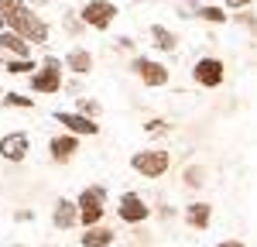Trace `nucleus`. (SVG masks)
<instances>
[{
  "mask_svg": "<svg viewBox=\"0 0 257 247\" xmlns=\"http://www.w3.org/2000/svg\"><path fill=\"white\" fill-rule=\"evenodd\" d=\"M148 35H151V45H155L158 52H172V48L178 45V35H175V31H168L165 24H151Z\"/></svg>",
  "mask_w": 257,
  "mask_h": 247,
  "instance_id": "obj_16",
  "label": "nucleus"
},
{
  "mask_svg": "<svg viewBox=\"0 0 257 247\" xmlns=\"http://www.w3.org/2000/svg\"><path fill=\"white\" fill-rule=\"evenodd\" d=\"M131 69L141 76V82H144V86H155V89L172 79V72H168L161 62H151V59H134V62H131Z\"/></svg>",
  "mask_w": 257,
  "mask_h": 247,
  "instance_id": "obj_8",
  "label": "nucleus"
},
{
  "mask_svg": "<svg viewBox=\"0 0 257 247\" xmlns=\"http://www.w3.org/2000/svg\"><path fill=\"white\" fill-rule=\"evenodd\" d=\"M79 113H82V117H96V113H99V103L89 100V96H82V100H79Z\"/></svg>",
  "mask_w": 257,
  "mask_h": 247,
  "instance_id": "obj_23",
  "label": "nucleus"
},
{
  "mask_svg": "<svg viewBox=\"0 0 257 247\" xmlns=\"http://www.w3.org/2000/svg\"><path fill=\"white\" fill-rule=\"evenodd\" d=\"M65 69H72V72H79V76H86V72L93 69V55H89L86 48H72V52L65 55Z\"/></svg>",
  "mask_w": 257,
  "mask_h": 247,
  "instance_id": "obj_17",
  "label": "nucleus"
},
{
  "mask_svg": "<svg viewBox=\"0 0 257 247\" xmlns=\"http://www.w3.org/2000/svg\"><path fill=\"white\" fill-rule=\"evenodd\" d=\"M131 168L144 175V179H161L168 168H172V155L168 151H161V148H144L138 151L134 158H131Z\"/></svg>",
  "mask_w": 257,
  "mask_h": 247,
  "instance_id": "obj_2",
  "label": "nucleus"
},
{
  "mask_svg": "<svg viewBox=\"0 0 257 247\" xmlns=\"http://www.w3.org/2000/svg\"><path fill=\"white\" fill-rule=\"evenodd\" d=\"M196 14H199V21H209V24H226V11L223 7H213V4H202V7H196Z\"/></svg>",
  "mask_w": 257,
  "mask_h": 247,
  "instance_id": "obj_18",
  "label": "nucleus"
},
{
  "mask_svg": "<svg viewBox=\"0 0 257 247\" xmlns=\"http://www.w3.org/2000/svg\"><path fill=\"white\" fill-rule=\"evenodd\" d=\"M24 7V0H0V21H7L11 14H18Z\"/></svg>",
  "mask_w": 257,
  "mask_h": 247,
  "instance_id": "obj_20",
  "label": "nucleus"
},
{
  "mask_svg": "<svg viewBox=\"0 0 257 247\" xmlns=\"http://www.w3.org/2000/svg\"><path fill=\"white\" fill-rule=\"evenodd\" d=\"M52 223L59 226V230H69V226H76V223H79V209H76V203L62 196L59 203H55V209H52Z\"/></svg>",
  "mask_w": 257,
  "mask_h": 247,
  "instance_id": "obj_13",
  "label": "nucleus"
},
{
  "mask_svg": "<svg viewBox=\"0 0 257 247\" xmlns=\"http://www.w3.org/2000/svg\"><path fill=\"white\" fill-rule=\"evenodd\" d=\"M31 69H35L31 59H7V72H11V76H24V72H31Z\"/></svg>",
  "mask_w": 257,
  "mask_h": 247,
  "instance_id": "obj_19",
  "label": "nucleus"
},
{
  "mask_svg": "<svg viewBox=\"0 0 257 247\" xmlns=\"http://www.w3.org/2000/svg\"><path fill=\"white\" fill-rule=\"evenodd\" d=\"M247 4H254V0H226V7H247Z\"/></svg>",
  "mask_w": 257,
  "mask_h": 247,
  "instance_id": "obj_25",
  "label": "nucleus"
},
{
  "mask_svg": "<svg viewBox=\"0 0 257 247\" xmlns=\"http://www.w3.org/2000/svg\"><path fill=\"white\" fill-rule=\"evenodd\" d=\"M55 120H59L62 127L69 131V134H76V138H79V134H89V138H93V134H99V124L93 120V117H82V113H69V110H55Z\"/></svg>",
  "mask_w": 257,
  "mask_h": 247,
  "instance_id": "obj_10",
  "label": "nucleus"
},
{
  "mask_svg": "<svg viewBox=\"0 0 257 247\" xmlns=\"http://www.w3.org/2000/svg\"><path fill=\"white\" fill-rule=\"evenodd\" d=\"M0 55L4 59H31V45L14 31H0Z\"/></svg>",
  "mask_w": 257,
  "mask_h": 247,
  "instance_id": "obj_12",
  "label": "nucleus"
},
{
  "mask_svg": "<svg viewBox=\"0 0 257 247\" xmlns=\"http://www.w3.org/2000/svg\"><path fill=\"white\" fill-rule=\"evenodd\" d=\"M103 199H106V189H103V185H89V189H82V192H79L76 209H79V223L82 226H93V223L103 220V213H106Z\"/></svg>",
  "mask_w": 257,
  "mask_h": 247,
  "instance_id": "obj_3",
  "label": "nucleus"
},
{
  "mask_svg": "<svg viewBox=\"0 0 257 247\" xmlns=\"http://www.w3.org/2000/svg\"><path fill=\"white\" fill-rule=\"evenodd\" d=\"M113 240H117V233L110 226H99V223L86 226V233H82V247H110Z\"/></svg>",
  "mask_w": 257,
  "mask_h": 247,
  "instance_id": "obj_14",
  "label": "nucleus"
},
{
  "mask_svg": "<svg viewBox=\"0 0 257 247\" xmlns=\"http://www.w3.org/2000/svg\"><path fill=\"white\" fill-rule=\"evenodd\" d=\"M0 24H7V31L21 35L28 45H31V41H35V45H45V41H48V24H45V21H41L28 4L21 7L18 14H11L7 21H0Z\"/></svg>",
  "mask_w": 257,
  "mask_h": 247,
  "instance_id": "obj_1",
  "label": "nucleus"
},
{
  "mask_svg": "<svg viewBox=\"0 0 257 247\" xmlns=\"http://www.w3.org/2000/svg\"><path fill=\"white\" fill-rule=\"evenodd\" d=\"M216 247H247L243 240H223V244H216Z\"/></svg>",
  "mask_w": 257,
  "mask_h": 247,
  "instance_id": "obj_26",
  "label": "nucleus"
},
{
  "mask_svg": "<svg viewBox=\"0 0 257 247\" xmlns=\"http://www.w3.org/2000/svg\"><path fill=\"white\" fill-rule=\"evenodd\" d=\"M192 79H196L199 86H206V89H216V86H223V79H226V65L219 59H213V55H206V59L196 62Z\"/></svg>",
  "mask_w": 257,
  "mask_h": 247,
  "instance_id": "obj_6",
  "label": "nucleus"
},
{
  "mask_svg": "<svg viewBox=\"0 0 257 247\" xmlns=\"http://www.w3.org/2000/svg\"><path fill=\"white\" fill-rule=\"evenodd\" d=\"M4 103H7V106H24V110H28V106H35L31 96H21V93H4Z\"/></svg>",
  "mask_w": 257,
  "mask_h": 247,
  "instance_id": "obj_21",
  "label": "nucleus"
},
{
  "mask_svg": "<svg viewBox=\"0 0 257 247\" xmlns=\"http://www.w3.org/2000/svg\"><path fill=\"white\" fill-rule=\"evenodd\" d=\"M209 220H213V206L209 203H192L185 209V223L192 226V230H206Z\"/></svg>",
  "mask_w": 257,
  "mask_h": 247,
  "instance_id": "obj_15",
  "label": "nucleus"
},
{
  "mask_svg": "<svg viewBox=\"0 0 257 247\" xmlns=\"http://www.w3.org/2000/svg\"><path fill=\"white\" fill-rule=\"evenodd\" d=\"M28 151H31V138L24 131H14V134L0 138V158L4 162H24Z\"/></svg>",
  "mask_w": 257,
  "mask_h": 247,
  "instance_id": "obj_9",
  "label": "nucleus"
},
{
  "mask_svg": "<svg viewBox=\"0 0 257 247\" xmlns=\"http://www.w3.org/2000/svg\"><path fill=\"white\" fill-rule=\"evenodd\" d=\"M31 89L35 93H59L62 89V62L55 55H48L41 62V69L31 76Z\"/></svg>",
  "mask_w": 257,
  "mask_h": 247,
  "instance_id": "obj_4",
  "label": "nucleus"
},
{
  "mask_svg": "<svg viewBox=\"0 0 257 247\" xmlns=\"http://www.w3.org/2000/svg\"><path fill=\"white\" fill-rule=\"evenodd\" d=\"M48 151H52V162H59V165L72 162V155L79 151V138L76 134H59V138L48 141Z\"/></svg>",
  "mask_w": 257,
  "mask_h": 247,
  "instance_id": "obj_11",
  "label": "nucleus"
},
{
  "mask_svg": "<svg viewBox=\"0 0 257 247\" xmlns=\"http://www.w3.org/2000/svg\"><path fill=\"white\" fill-rule=\"evenodd\" d=\"M148 131H155V134H158V131H165V120H151V124H148Z\"/></svg>",
  "mask_w": 257,
  "mask_h": 247,
  "instance_id": "obj_24",
  "label": "nucleus"
},
{
  "mask_svg": "<svg viewBox=\"0 0 257 247\" xmlns=\"http://www.w3.org/2000/svg\"><path fill=\"white\" fill-rule=\"evenodd\" d=\"M117 4H110V0H89L86 7H82V24H89V28H96V31H106L113 21H117Z\"/></svg>",
  "mask_w": 257,
  "mask_h": 247,
  "instance_id": "obj_5",
  "label": "nucleus"
},
{
  "mask_svg": "<svg viewBox=\"0 0 257 247\" xmlns=\"http://www.w3.org/2000/svg\"><path fill=\"white\" fill-rule=\"evenodd\" d=\"M117 216L123 223H144V220L151 216V206L144 203L138 192H123L120 203H117Z\"/></svg>",
  "mask_w": 257,
  "mask_h": 247,
  "instance_id": "obj_7",
  "label": "nucleus"
},
{
  "mask_svg": "<svg viewBox=\"0 0 257 247\" xmlns=\"http://www.w3.org/2000/svg\"><path fill=\"white\" fill-rule=\"evenodd\" d=\"M202 182H206V179H202V168H196V165H192V168L185 172V185H189V189H199Z\"/></svg>",
  "mask_w": 257,
  "mask_h": 247,
  "instance_id": "obj_22",
  "label": "nucleus"
}]
</instances>
